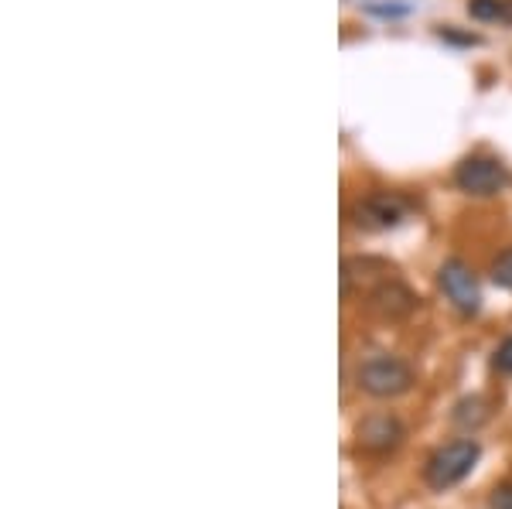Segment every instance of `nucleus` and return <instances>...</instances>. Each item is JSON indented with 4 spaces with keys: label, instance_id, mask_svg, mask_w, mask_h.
Returning <instances> with one entry per match:
<instances>
[{
    "label": "nucleus",
    "instance_id": "obj_1",
    "mask_svg": "<svg viewBox=\"0 0 512 509\" xmlns=\"http://www.w3.org/2000/svg\"><path fill=\"white\" fill-rule=\"evenodd\" d=\"M478 458H482V445H478L475 438L448 441V445H441L431 458H427V465H424L427 486L437 492L458 486V482H465L468 475L475 472Z\"/></svg>",
    "mask_w": 512,
    "mask_h": 509
},
{
    "label": "nucleus",
    "instance_id": "obj_2",
    "mask_svg": "<svg viewBox=\"0 0 512 509\" xmlns=\"http://www.w3.org/2000/svg\"><path fill=\"white\" fill-rule=\"evenodd\" d=\"M355 383H359V390L369 393V397L393 400V397L410 393V387H414V369L396 356H373L355 369Z\"/></svg>",
    "mask_w": 512,
    "mask_h": 509
},
{
    "label": "nucleus",
    "instance_id": "obj_3",
    "mask_svg": "<svg viewBox=\"0 0 512 509\" xmlns=\"http://www.w3.org/2000/svg\"><path fill=\"white\" fill-rule=\"evenodd\" d=\"M437 281H441L444 298L458 308V315L472 318L482 308V287H478L475 270L465 260H444V267L437 270Z\"/></svg>",
    "mask_w": 512,
    "mask_h": 509
},
{
    "label": "nucleus",
    "instance_id": "obj_4",
    "mask_svg": "<svg viewBox=\"0 0 512 509\" xmlns=\"http://www.w3.org/2000/svg\"><path fill=\"white\" fill-rule=\"evenodd\" d=\"M407 438V428L396 414H366L359 424H355V445L366 455H393L396 448Z\"/></svg>",
    "mask_w": 512,
    "mask_h": 509
},
{
    "label": "nucleus",
    "instance_id": "obj_5",
    "mask_svg": "<svg viewBox=\"0 0 512 509\" xmlns=\"http://www.w3.org/2000/svg\"><path fill=\"white\" fill-rule=\"evenodd\" d=\"M410 202L396 192H373L366 195L359 205H355V226L369 229V233H383V229H393L407 219Z\"/></svg>",
    "mask_w": 512,
    "mask_h": 509
},
{
    "label": "nucleus",
    "instance_id": "obj_6",
    "mask_svg": "<svg viewBox=\"0 0 512 509\" xmlns=\"http://www.w3.org/2000/svg\"><path fill=\"white\" fill-rule=\"evenodd\" d=\"M454 182L465 195H475V199H489V195H499L502 185H506V168H502L495 158H465L454 171Z\"/></svg>",
    "mask_w": 512,
    "mask_h": 509
},
{
    "label": "nucleus",
    "instance_id": "obj_7",
    "mask_svg": "<svg viewBox=\"0 0 512 509\" xmlns=\"http://www.w3.org/2000/svg\"><path fill=\"white\" fill-rule=\"evenodd\" d=\"M366 305H369L373 315L396 322V318H407L410 311L417 308V294L410 291V287L403 284V281H396V277H383L379 284H373Z\"/></svg>",
    "mask_w": 512,
    "mask_h": 509
},
{
    "label": "nucleus",
    "instance_id": "obj_8",
    "mask_svg": "<svg viewBox=\"0 0 512 509\" xmlns=\"http://www.w3.org/2000/svg\"><path fill=\"white\" fill-rule=\"evenodd\" d=\"M489 421V410H485V400L482 397H465L458 407H454V424L465 431H475Z\"/></svg>",
    "mask_w": 512,
    "mask_h": 509
},
{
    "label": "nucleus",
    "instance_id": "obj_9",
    "mask_svg": "<svg viewBox=\"0 0 512 509\" xmlns=\"http://www.w3.org/2000/svg\"><path fill=\"white\" fill-rule=\"evenodd\" d=\"M475 21H512V0H468Z\"/></svg>",
    "mask_w": 512,
    "mask_h": 509
},
{
    "label": "nucleus",
    "instance_id": "obj_10",
    "mask_svg": "<svg viewBox=\"0 0 512 509\" xmlns=\"http://www.w3.org/2000/svg\"><path fill=\"white\" fill-rule=\"evenodd\" d=\"M492 281L495 287H502V291H512V246L492 260Z\"/></svg>",
    "mask_w": 512,
    "mask_h": 509
},
{
    "label": "nucleus",
    "instance_id": "obj_11",
    "mask_svg": "<svg viewBox=\"0 0 512 509\" xmlns=\"http://www.w3.org/2000/svg\"><path fill=\"white\" fill-rule=\"evenodd\" d=\"M492 369H495V373H502V376H512V335H509L506 342H502L499 349H495Z\"/></svg>",
    "mask_w": 512,
    "mask_h": 509
},
{
    "label": "nucleus",
    "instance_id": "obj_12",
    "mask_svg": "<svg viewBox=\"0 0 512 509\" xmlns=\"http://www.w3.org/2000/svg\"><path fill=\"white\" fill-rule=\"evenodd\" d=\"M489 506L492 509H512V482H499L489 496Z\"/></svg>",
    "mask_w": 512,
    "mask_h": 509
},
{
    "label": "nucleus",
    "instance_id": "obj_13",
    "mask_svg": "<svg viewBox=\"0 0 512 509\" xmlns=\"http://www.w3.org/2000/svg\"><path fill=\"white\" fill-rule=\"evenodd\" d=\"M369 14H376V18H403V14H410V4H369Z\"/></svg>",
    "mask_w": 512,
    "mask_h": 509
}]
</instances>
